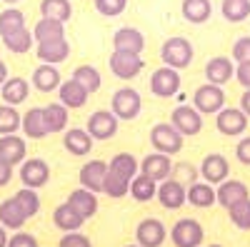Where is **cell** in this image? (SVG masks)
Masks as SVG:
<instances>
[{
    "instance_id": "31",
    "label": "cell",
    "mask_w": 250,
    "mask_h": 247,
    "mask_svg": "<svg viewBox=\"0 0 250 247\" xmlns=\"http://www.w3.org/2000/svg\"><path fill=\"white\" fill-rule=\"evenodd\" d=\"M20 130L25 133V137L30 140H43L48 133L45 128V117H43V108H30L25 115H23V122H20Z\"/></svg>"
},
{
    "instance_id": "39",
    "label": "cell",
    "mask_w": 250,
    "mask_h": 247,
    "mask_svg": "<svg viewBox=\"0 0 250 247\" xmlns=\"http://www.w3.org/2000/svg\"><path fill=\"white\" fill-rule=\"evenodd\" d=\"M220 13L228 23H243L250 18V0H223Z\"/></svg>"
},
{
    "instance_id": "8",
    "label": "cell",
    "mask_w": 250,
    "mask_h": 247,
    "mask_svg": "<svg viewBox=\"0 0 250 247\" xmlns=\"http://www.w3.org/2000/svg\"><path fill=\"white\" fill-rule=\"evenodd\" d=\"M20 182H23V188H45L50 182V165L43 160V157H25L20 162Z\"/></svg>"
},
{
    "instance_id": "29",
    "label": "cell",
    "mask_w": 250,
    "mask_h": 247,
    "mask_svg": "<svg viewBox=\"0 0 250 247\" xmlns=\"http://www.w3.org/2000/svg\"><path fill=\"white\" fill-rule=\"evenodd\" d=\"M28 222V215L20 210V205L15 202V197H8L0 202V225H3L5 230H20L23 225Z\"/></svg>"
},
{
    "instance_id": "53",
    "label": "cell",
    "mask_w": 250,
    "mask_h": 247,
    "mask_svg": "<svg viewBox=\"0 0 250 247\" xmlns=\"http://www.w3.org/2000/svg\"><path fill=\"white\" fill-rule=\"evenodd\" d=\"M240 110L250 117V88H248V90L243 93V97H240Z\"/></svg>"
},
{
    "instance_id": "6",
    "label": "cell",
    "mask_w": 250,
    "mask_h": 247,
    "mask_svg": "<svg viewBox=\"0 0 250 247\" xmlns=\"http://www.w3.org/2000/svg\"><path fill=\"white\" fill-rule=\"evenodd\" d=\"M108 65H110V73L120 80H133L143 73L145 68V60L138 55V53H125V50H113L110 60H108Z\"/></svg>"
},
{
    "instance_id": "27",
    "label": "cell",
    "mask_w": 250,
    "mask_h": 247,
    "mask_svg": "<svg viewBox=\"0 0 250 247\" xmlns=\"http://www.w3.org/2000/svg\"><path fill=\"white\" fill-rule=\"evenodd\" d=\"M83 222L85 220L78 215V210L73 208L70 202H62V205H58V208L53 210V225L60 232H75V230L83 228Z\"/></svg>"
},
{
    "instance_id": "22",
    "label": "cell",
    "mask_w": 250,
    "mask_h": 247,
    "mask_svg": "<svg viewBox=\"0 0 250 247\" xmlns=\"http://www.w3.org/2000/svg\"><path fill=\"white\" fill-rule=\"evenodd\" d=\"M62 148L75 157H85L93 150V137L83 128H68L65 135H62Z\"/></svg>"
},
{
    "instance_id": "7",
    "label": "cell",
    "mask_w": 250,
    "mask_h": 247,
    "mask_svg": "<svg viewBox=\"0 0 250 247\" xmlns=\"http://www.w3.org/2000/svg\"><path fill=\"white\" fill-rule=\"evenodd\" d=\"M180 85H183V77H180V70H175V68L163 65L150 75V93L155 97H163V100L173 97L180 93Z\"/></svg>"
},
{
    "instance_id": "15",
    "label": "cell",
    "mask_w": 250,
    "mask_h": 247,
    "mask_svg": "<svg viewBox=\"0 0 250 247\" xmlns=\"http://www.w3.org/2000/svg\"><path fill=\"white\" fill-rule=\"evenodd\" d=\"M105 175H108V162H103V160H88L85 165L80 168V188H85L95 195L103 192V182H105Z\"/></svg>"
},
{
    "instance_id": "20",
    "label": "cell",
    "mask_w": 250,
    "mask_h": 247,
    "mask_svg": "<svg viewBox=\"0 0 250 247\" xmlns=\"http://www.w3.org/2000/svg\"><path fill=\"white\" fill-rule=\"evenodd\" d=\"M58 97L60 102L65 105L68 110H78V108H85V102L90 97V93L80 85V82H75L73 77L70 80H62L60 88H58Z\"/></svg>"
},
{
    "instance_id": "23",
    "label": "cell",
    "mask_w": 250,
    "mask_h": 247,
    "mask_svg": "<svg viewBox=\"0 0 250 247\" xmlns=\"http://www.w3.org/2000/svg\"><path fill=\"white\" fill-rule=\"evenodd\" d=\"M145 48V35L138 28H118L113 35V50H125V53H143Z\"/></svg>"
},
{
    "instance_id": "28",
    "label": "cell",
    "mask_w": 250,
    "mask_h": 247,
    "mask_svg": "<svg viewBox=\"0 0 250 247\" xmlns=\"http://www.w3.org/2000/svg\"><path fill=\"white\" fill-rule=\"evenodd\" d=\"M65 202H70L73 208L78 210V215L83 217V220H90L95 212H98V195L95 192H90V190H85V188H78V190H73L70 195H68V200Z\"/></svg>"
},
{
    "instance_id": "54",
    "label": "cell",
    "mask_w": 250,
    "mask_h": 247,
    "mask_svg": "<svg viewBox=\"0 0 250 247\" xmlns=\"http://www.w3.org/2000/svg\"><path fill=\"white\" fill-rule=\"evenodd\" d=\"M8 77H10V75H8V65L3 63V60H0V85H3Z\"/></svg>"
},
{
    "instance_id": "44",
    "label": "cell",
    "mask_w": 250,
    "mask_h": 247,
    "mask_svg": "<svg viewBox=\"0 0 250 247\" xmlns=\"http://www.w3.org/2000/svg\"><path fill=\"white\" fill-rule=\"evenodd\" d=\"M228 217H230V222L238 230H250V197L233 205V208L228 210Z\"/></svg>"
},
{
    "instance_id": "11",
    "label": "cell",
    "mask_w": 250,
    "mask_h": 247,
    "mask_svg": "<svg viewBox=\"0 0 250 247\" xmlns=\"http://www.w3.org/2000/svg\"><path fill=\"white\" fill-rule=\"evenodd\" d=\"M155 200L163 205L165 210H180L188 202V188L183 182H178L175 177H165L163 182H158V195Z\"/></svg>"
},
{
    "instance_id": "46",
    "label": "cell",
    "mask_w": 250,
    "mask_h": 247,
    "mask_svg": "<svg viewBox=\"0 0 250 247\" xmlns=\"http://www.w3.org/2000/svg\"><path fill=\"white\" fill-rule=\"evenodd\" d=\"M125 8H128V0H95V10L105 18H118Z\"/></svg>"
},
{
    "instance_id": "47",
    "label": "cell",
    "mask_w": 250,
    "mask_h": 247,
    "mask_svg": "<svg viewBox=\"0 0 250 247\" xmlns=\"http://www.w3.org/2000/svg\"><path fill=\"white\" fill-rule=\"evenodd\" d=\"M58 247H93V242H90L88 235H83L80 230H75V232H65V235H62Z\"/></svg>"
},
{
    "instance_id": "10",
    "label": "cell",
    "mask_w": 250,
    "mask_h": 247,
    "mask_svg": "<svg viewBox=\"0 0 250 247\" xmlns=\"http://www.w3.org/2000/svg\"><path fill=\"white\" fill-rule=\"evenodd\" d=\"M168 240V228L163 225V220L158 217H145L138 222L135 228V242L140 247H160Z\"/></svg>"
},
{
    "instance_id": "1",
    "label": "cell",
    "mask_w": 250,
    "mask_h": 247,
    "mask_svg": "<svg viewBox=\"0 0 250 247\" xmlns=\"http://www.w3.org/2000/svg\"><path fill=\"white\" fill-rule=\"evenodd\" d=\"M193 57H195V50H193V43L188 38L183 35H173L168 38L163 43L160 48V60H163V65H168V68H175V70H183L193 63Z\"/></svg>"
},
{
    "instance_id": "43",
    "label": "cell",
    "mask_w": 250,
    "mask_h": 247,
    "mask_svg": "<svg viewBox=\"0 0 250 247\" xmlns=\"http://www.w3.org/2000/svg\"><path fill=\"white\" fill-rule=\"evenodd\" d=\"M25 25V15L23 10H18V8H5L3 13H0V38L18 30V28H23Z\"/></svg>"
},
{
    "instance_id": "17",
    "label": "cell",
    "mask_w": 250,
    "mask_h": 247,
    "mask_svg": "<svg viewBox=\"0 0 250 247\" xmlns=\"http://www.w3.org/2000/svg\"><path fill=\"white\" fill-rule=\"evenodd\" d=\"M140 172L153 177L155 182H163L165 177H170L173 172V157L165 152H150L140 160Z\"/></svg>"
},
{
    "instance_id": "49",
    "label": "cell",
    "mask_w": 250,
    "mask_h": 247,
    "mask_svg": "<svg viewBox=\"0 0 250 247\" xmlns=\"http://www.w3.org/2000/svg\"><path fill=\"white\" fill-rule=\"evenodd\" d=\"M8 247H38V240H35V235H30V232L15 230V232L8 237Z\"/></svg>"
},
{
    "instance_id": "41",
    "label": "cell",
    "mask_w": 250,
    "mask_h": 247,
    "mask_svg": "<svg viewBox=\"0 0 250 247\" xmlns=\"http://www.w3.org/2000/svg\"><path fill=\"white\" fill-rule=\"evenodd\" d=\"M13 197H15V202L20 205V210L28 215V220L40 212V195H38V190H33V188H20Z\"/></svg>"
},
{
    "instance_id": "25",
    "label": "cell",
    "mask_w": 250,
    "mask_h": 247,
    "mask_svg": "<svg viewBox=\"0 0 250 247\" xmlns=\"http://www.w3.org/2000/svg\"><path fill=\"white\" fill-rule=\"evenodd\" d=\"M0 95H3V102H8V105H23V102L28 100L30 95V82L25 77H8L3 85H0Z\"/></svg>"
},
{
    "instance_id": "4",
    "label": "cell",
    "mask_w": 250,
    "mask_h": 247,
    "mask_svg": "<svg viewBox=\"0 0 250 247\" xmlns=\"http://www.w3.org/2000/svg\"><path fill=\"white\" fill-rule=\"evenodd\" d=\"M150 145L155 148V152H165L173 157L183 150V135L173 128V122H158L150 130Z\"/></svg>"
},
{
    "instance_id": "33",
    "label": "cell",
    "mask_w": 250,
    "mask_h": 247,
    "mask_svg": "<svg viewBox=\"0 0 250 247\" xmlns=\"http://www.w3.org/2000/svg\"><path fill=\"white\" fill-rule=\"evenodd\" d=\"M33 38H35V43L62 40V38H65V23H60V20H50V18H40L35 23V28H33Z\"/></svg>"
},
{
    "instance_id": "30",
    "label": "cell",
    "mask_w": 250,
    "mask_h": 247,
    "mask_svg": "<svg viewBox=\"0 0 250 247\" xmlns=\"http://www.w3.org/2000/svg\"><path fill=\"white\" fill-rule=\"evenodd\" d=\"M180 13H183V18L188 20V23L203 25L213 15V3H210V0H183Z\"/></svg>"
},
{
    "instance_id": "38",
    "label": "cell",
    "mask_w": 250,
    "mask_h": 247,
    "mask_svg": "<svg viewBox=\"0 0 250 247\" xmlns=\"http://www.w3.org/2000/svg\"><path fill=\"white\" fill-rule=\"evenodd\" d=\"M73 80L80 82V85L85 88L90 95L103 88V75H100L98 68H93V65H78V68L73 70Z\"/></svg>"
},
{
    "instance_id": "45",
    "label": "cell",
    "mask_w": 250,
    "mask_h": 247,
    "mask_svg": "<svg viewBox=\"0 0 250 247\" xmlns=\"http://www.w3.org/2000/svg\"><path fill=\"white\" fill-rule=\"evenodd\" d=\"M198 175H200V170L195 168V165H190V162H173L170 177H175L178 182H183L185 188H188V185H193L198 180Z\"/></svg>"
},
{
    "instance_id": "9",
    "label": "cell",
    "mask_w": 250,
    "mask_h": 247,
    "mask_svg": "<svg viewBox=\"0 0 250 247\" xmlns=\"http://www.w3.org/2000/svg\"><path fill=\"white\" fill-rule=\"evenodd\" d=\"M118 125L120 120L115 117L113 110H95L85 122V130L90 133L93 140H110L118 135Z\"/></svg>"
},
{
    "instance_id": "57",
    "label": "cell",
    "mask_w": 250,
    "mask_h": 247,
    "mask_svg": "<svg viewBox=\"0 0 250 247\" xmlns=\"http://www.w3.org/2000/svg\"><path fill=\"white\" fill-rule=\"evenodd\" d=\"M125 247H140V245H138V242H135V245H125Z\"/></svg>"
},
{
    "instance_id": "14",
    "label": "cell",
    "mask_w": 250,
    "mask_h": 247,
    "mask_svg": "<svg viewBox=\"0 0 250 247\" xmlns=\"http://www.w3.org/2000/svg\"><path fill=\"white\" fill-rule=\"evenodd\" d=\"M198 170H200V177L205 182L220 185L223 180H228V175H230V162H228V157L220 155V152H210V155L203 157Z\"/></svg>"
},
{
    "instance_id": "35",
    "label": "cell",
    "mask_w": 250,
    "mask_h": 247,
    "mask_svg": "<svg viewBox=\"0 0 250 247\" xmlns=\"http://www.w3.org/2000/svg\"><path fill=\"white\" fill-rule=\"evenodd\" d=\"M108 170L115 172V175H120V177H125V180H133V177L140 172V162H138L135 155H130V152H118V155H113V160L108 162Z\"/></svg>"
},
{
    "instance_id": "18",
    "label": "cell",
    "mask_w": 250,
    "mask_h": 247,
    "mask_svg": "<svg viewBox=\"0 0 250 247\" xmlns=\"http://www.w3.org/2000/svg\"><path fill=\"white\" fill-rule=\"evenodd\" d=\"M205 77L213 85H225L235 77V65L228 55H215L205 63Z\"/></svg>"
},
{
    "instance_id": "56",
    "label": "cell",
    "mask_w": 250,
    "mask_h": 247,
    "mask_svg": "<svg viewBox=\"0 0 250 247\" xmlns=\"http://www.w3.org/2000/svg\"><path fill=\"white\" fill-rule=\"evenodd\" d=\"M5 5H15V3H20V0H3Z\"/></svg>"
},
{
    "instance_id": "40",
    "label": "cell",
    "mask_w": 250,
    "mask_h": 247,
    "mask_svg": "<svg viewBox=\"0 0 250 247\" xmlns=\"http://www.w3.org/2000/svg\"><path fill=\"white\" fill-rule=\"evenodd\" d=\"M20 122H23V115L18 113V108L3 102V105H0V135L18 133L20 130Z\"/></svg>"
},
{
    "instance_id": "21",
    "label": "cell",
    "mask_w": 250,
    "mask_h": 247,
    "mask_svg": "<svg viewBox=\"0 0 250 247\" xmlns=\"http://www.w3.org/2000/svg\"><path fill=\"white\" fill-rule=\"evenodd\" d=\"M28 155V148H25V140L20 137L18 133L13 135H0V160H5L8 165H20Z\"/></svg>"
},
{
    "instance_id": "16",
    "label": "cell",
    "mask_w": 250,
    "mask_h": 247,
    "mask_svg": "<svg viewBox=\"0 0 250 247\" xmlns=\"http://www.w3.org/2000/svg\"><path fill=\"white\" fill-rule=\"evenodd\" d=\"M215 197H218V205H223L225 210H230L233 205L243 202L250 197V190H248V185L243 180H223L218 188H215Z\"/></svg>"
},
{
    "instance_id": "32",
    "label": "cell",
    "mask_w": 250,
    "mask_h": 247,
    "mask_svg": "<svg viewBox=\"0 0 250 247\" xmlns=\"http://www.w3.org/2000/svg\"><path fill=\"white\" fill-rule=\"evenodd\" d=\"M43 117H45V128L48 133H65L68 130V120H70V113L62 102H50V105L43 108Z\"/></svg>"
},
{
    "instance_id": "12",
    "label": "cell",
    "mask_w": 250,
    "mask_h": 247,
    "mask_svg": "<svg viewBox=\"0 0 250 247\" xmlns=\"http://www.w3.org/2000/svg\"><path fill=\"white\" fill-rule=\"evenodd\" d=\"M215 128L225 137H238L248 130V115L240 108H223L215 113Z\"/></svg>"
},
{
    "instance_id": "13",
    "label": "cell",
    "mask_w": 250,
    "mask_h": 247,
    "mask_svg": "<svg viewBox=\"0 0 250 247\" xmlns=\"http://www.w3.org/2000/svg\"><path fill=\"white\" fill-rule=\"evenodd\" d=\"M170 122H173V128L185 137V135H200L203 130V115L193 108V105H178L170 115Z\"/></svg>"
},
{
    "instance_id": "5",
    "label": "cell",
    "mask_w": 250,
    "mask_h": 247,
    "mask_svg": "<svg viewBox=\"0 0 250 247\" xmlns=\"http://www.w3.org/2000/svg\"><path fill=\"white\" fill-rule=\"evenodd\" d=\"M168 237L173 240L175 247H200L205 240L203 225L193 217H183L173 225V230L168 232Z\"/></svg>"
},
{
    "instance_id": "42",
    "label": "cell",
    "mask_w": 250,
    "mask_h": 247,
    "mask_svg": "<svg viewBox=\"0 0 250 247\" xmlns=\"http://www.w3.org/2000/svg\"><path fill=\"white\" fill-rule=\"evenodd\" d=\"M128 190H130V180H125V177H120V175L108 170L105 182H103V195H108L113 200H120V197L128 195Z\"/></svg>"
},
{
    "instance_id": "34",
    "label": "cell",
    "mask_w": 250,
    "mask_h": 247,
    "mask_svg": "<svg viewBox=\"0 0 250 247\" xmlns=\"http://www.w3.org/2000/svg\"><path fill=\"white\" fill-rule=\"evenodd\" d=\"M128 195H133V200H138V202H150V200L158 195V182H155L153 177H148V175L138 172V175L130 180Z\"/></svg>"
},
{
    "instance_id": "48",
    "label": "cell",
    "mask_w": 250,
    "mask_h": 247,
    "mask_svg": "<svg viewBox=\"0 0 250 247\" xmlns=\"http://www.w3.org/2000/svg\"><path fill=\"white\" fill-rule=\"evenodd\" d=\"M233 60L235 63H250V35H243L233 43Z\"/></svg>"
},
{
    "instance_id": "2",
    "label": "cell",
    "mask_w": 250,
    "mask_h": 247,
    "mask_svg": "<svg viewBox=\"0 0 250 247\" xmlns=\"http://www.w3.org/2000/svg\"><path fill=\"white\" fill-rule=\"evenodd\" d=\"M193 108L200 115H215L225 108V90L223 85H213V82H205V85L195 88L193 93Z\"/></svg>"
},
{
    "instance_id": "24",
    "label": "cell",
    "mask_w": 250,
    "mask_h": 247,
    "mask_svg": "<svg viewBox=\"0 0 250 247\" xmlns=\"http://www.w3.org/2000/svg\"><path fill=\"white\" fill-rule=\"evenodd\" d=\"M60 70L55 65H48V63H40L35 70H33V80H30V85L38 90V93H53L60 88Z\"/></svg>"
},
{
    "instance_id": "50",
    "label": "cell",
    "mask_w": 250,
    "mask_h": 247,
    "mask_svg": "<svg viewBox=\"0 0 250 247\" xmlns=\"http://www.w3.org/2000/svg\"><path fill=\"white\" fill-rule=\"evenodd\" d=\"M235 157H238V162H240V165H248V168H250V135H248V137H243V140L238 142V148H235Z\"/></svg>"
},
{
    "instance_id": "51",
    "label": "cell",
    "mask_w": 250,
    "mask_h": 247,
    "mask_svg": "<svg viewBox=\"0 0 250 247\" xmlns=\"http://www.w3.org/2000/svg\"><path fill=\"white\" fill-rule=\"evenodd\" d=\"M235 80L245 90L250 88V63H235Z\"/></svg>"
},
{
    "instance_id": "37",
    "label": "cell",
    "mask_w": 250,
    "mask_h": 247,
    "mask_svg": "<svg viewBox=\"0 0 250 247\" xmlns=\"http://www.w3.org/2000/svg\"><path fill=\"white\" fill-rule=\"evenodd\" d=\"M40 15L68 23L73 18V5H70V0H40Z\"/></svg>"
},
{
    "instance_id": "26",
    "label": "cell",
    "mask_w": 250,
    "mask_h": 247,
    "mask_svg": "<svg viewBox=\"0 0 250 247\" xmlns=\"http://www.w3.org/2000/svg\"><path fill=\"white\" fill-rule=\"evenodd\" d=\"M188 202L193 205V208H213V205L218 202L215 197V185L205 182V180H195L193 185H188Z\"/></svg>"
},
{
    "instance_id": "3",
    "label": "cell",
    "mask_w": 250,
    "mask_h": 247,
    "mask_svg": "<svg viewBox=\"0 0 250 247\" xmlns=\"http://www.w3.org/2000/svg\"><path fill=\"white\" fill-rule=\"evenodd\" d=\"M110 108L118 120H135L143 110V97L135 88H118L110 97Z\"/></svg>"
},
{
    "instance_id": "36",
    "label": "cell",
    "mask_w": 250,
    "mask_h": 247,
    "mask_svg": "<svg viewBox=\"0 0 250 247\" xmlns=\"http://www.w3.org/2000/svg\"><path fill=\"white\" fill-rule=\"evenodd\" d=\"M3 40V45L10 50V53H15V55H23V53H28L30 48H33V33L23 25V28H18V30H13V33H8V35H3L0 38Z\"/></svg>"
},
{
    "instance_id": "55",
    "label": "cell",
    "mask_w": 250,
    "mask_h": 247,
    "mask_svg": "<svg viewBox=\"0 0 250 247\" xmlns=\"http://www.w3.org/2000/svg\"><path fill=\"white\" fill-rule=\"evenodd\" d=\"M8 237H10L8 230L3 228V225H0V247H8Z\"/></svg>"
},
{
    "instance_id": "58",
    "label": "cell",
    "mask_w": 250,
    "mask_h": 247,
    "mask_svg": "<svg viewBox=\"0 0 250 247\" xmlns=\"http://www.w3.org/2000/svg\"><path fill=\"white\" fill-rule=\"evenodd\" d=\"M208 247H223V245H208Z\"/></svg>"
},
{
    "instance_id": "19",
    "label": "cell",
    "mask_w": 250,
    "mask_h": 247,
    "mask_svg": "<svg viewBox=\"0 0 250 247\" xmlns=\"http://www.w3.org/2000/svg\"><path fill=\"white\" fill-rule=\"evenodd\" d=\"M35 55L40 63H48V65H60L70 57V43L65 38L62 40H50V43H38Z\"/></svg>"
},
{
    "instance_id": "52",
    "label": "cell",
    "mask_w": 250,
    "mask_h": 247,
    "mask_svg": "<svg viewBox=\"0 0 250 247\" xmlns=\"http://www.w3.org/2000/svg\"><path fill=\"white\" fill-rule=\"evenodd\" d=\"M10 180H13V165H8L5 160H0V188H5Z\"/></svg>"
}]
</instances>
